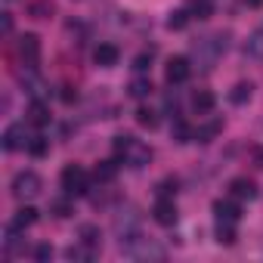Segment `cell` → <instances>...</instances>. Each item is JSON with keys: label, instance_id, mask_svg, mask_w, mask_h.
Listing matches in <instances>:
<instances>
[{"label": "cell", "instance_id": "obj_1", "mask_svg": "<svg viewBox=\"0 0 263 263\" xmlns=\"http://www.w3.org/2000/svg\"><path fill=\"white\" fill-rule=\"evenodd\" d=\"M111 146H115L118 158H121L127 167H134V171H140V167H146V164L152 161V149H149L146 143H140L137 137H130V134H118V137L111 140Z\"/></svg>", "mask_w": 263, "mask_h": 263}, {"label": "cell", "instance_id": "obj_2", "mask_svg": "<svg viewBox=\"0 0 263 263\" xmlns=\"http://www.w3.org/2000/svg\"><path fill=\"white\" fill-rule=\"evenodd\" d=\"M121 254L130 257V260H161L164 257V248L155 245L152 238H143L137 232V235H130V238L121 241Z\"/></svg>", "mask_w": 263, "mask_h": 263}, {"label": "cell", "instance_id": "obj_3", "mask_svg": "<svg viewBox=\"0 0 263 263\" xmlns=\"http://www.w3.org/2000/svg\"><path fill=\"white\" fill-rule=\"evenodd\" d=\"M226 47H229V34H208V37H201V41H195V59L204 65V68H214V62L226 53Z\"/></svg>", "mask_w": 263, "mask_h": 263}, {"label": "cell", "instance_id": "obj_4", "mask_svg": "<svg viewBox=\"0 0 263 263\" xmlns=\"http://www.w3.org/2000/svg\"><path fill=\"white\" fill-rule=\"evenodd\" d=\"M59 183H62V192L65 195H87L90 192V174L81 167V164H68V167H62V174H59Z\"/></svg>", "mask_w": 263, "mask_h": 263}, {"label": "cell", "instance_id": "obj_5", "mask_svg": "<svg viewBox=\"0 0 263 263\" xmlns=\"http://www.w3.org/2000/svg\"><path fill=\"white\" fill-rule=\"evenodd\" d=\"M41 189H44V180H41L34 171H19V174L13 177V195H16L19 201L41 195Z\"/></svg>", "mask_w": 263, "mask_h": 263}, {"label": "cell", "instance_id": "obj_6", "mask_svg": "<svg viewBox=\"0 0 263 263\" xmlns=\"http://www.w3.org/2000/svg\"><path fill=\"white\" fill-rule=\"evenodd\" d=\"M16 53H19L25 68H37V62H41V37L37 34H22L19 44H16Z\"/></svg>", "mask_w": 263, "mask_h": 263}, {"label": "cell", "instance_id": "obj_7", "mask_svg": "<svg viewBox=\"0 0 263 263\" xmlns=\"http://www.w3.org/2000/svg\"><path fill=\"white\" fill-rule=\"evenodd\" d=\"M137 226H140V211L134 204H127V211L115 214V232L121 235V241L130 238V235H137Z\"/></svg>", "mask_w": 263, "mask_h": 263}, {"label": "cell", "instance_id": "obj_8", "mask_svg": "<svg viewBox=\"0 0 263 263\" xmlns=\"http://www.w3.org/2000/svg\"><path fill=\"white\" fill-rule=\"evenodd\" d=\"M28 130H25V124H10L7 130H4V149L7 152H19V149H28Z\"/></svg>", "mask_w": 263, "mask_h": 263}, {"label": "cell", "instance_id": "obj_9", "mask_svg": "<svg viewBox=\"0 0 263 263\" xmlns=\"http://www.w3.org/2000/svg\"><path fill=\"white\" fill-rule=\"evenodd\" d=\"M152 217H155L158 226H174V223L180 220V211H177L174 198H158L155 208H152Z\"/></svg>", "mask_w": 263, "mask_h": 263}, {"label": "cell", "instance_id": "obj_10", "mask_svg": "<svg viewBox=\"0 0 263 263\" xmlns=\"http://www.w3.org/2000/svg\"><path fill=\"white\" fill-rule=\"evenodd\" d=\"M22 87H25V93H28L31 99H44V96H50L47 81H44L34 68H25V74H22Z\"/></svg>", "mask_w": 263, "mask_h": 263}, {"label": "cell", "instance_id": "obj_11", "mask_svg": "<svg viewBox=\"0 0 263 263\" xmlns=\"http://www.w3.org/2000/svg\"><path fill=\"white\" fill-rule=\"evenodd\" d=\"M164 74H167V84H183V81H189L192 65H189V59H186V56H174V59L167 62Z\"/></svg>", "mask_w": 263, "mask_h": 263}, {"label": "cell", "instance_id": "obj_12", "mask_svg": "<svg viewBox=\"0 0 263 263\" xmlns=\"http://www.w3.org/2000/svg\"><path fill=\"white\" fill-rule=\"evenodd\" d=\"M214 217H217V223H229V226H235L238 220H241V211H238V204L235 201H223V198H217L214 201Z\"/></svg>", "mask_w": 263, "mask_h": 263}, {"label": "cell", "instance_id": "obj_13", "mask_svg": "<svg viewBox=\"0 0 263 263\" xmlns=\"http://www.w3.org/2000/svg\"><path fill=\"white\" fill-rule=\"evenodd\" d=\"M118 59H121V50H118L115 44H99V47L93 50V62H96L99 68H111V65H118Z\"/></svg>", "mask_w": 263, "mask_h": 263}, {"label": "cell", "instance_id": "obj_14", "mask_svg": "<svg viewBox=\"0 0 263 263\" xmlns=\"http://www.w3.org/2000/svg\"><path fill=\"white\" fill-rule=\"evenodd\" d=\"M229 192H232V198H241V201L248 198V201H251V198H257V183L248 180V177H235V180L229 183Z\"/></svg>", "mask_w": 263, "mask_h": 263}, {"label": "cell", "instance_id": "obj_15", "mask_svg": "<svg viewBox=\"0 0 263 263\" xmlns=\"http://www.w3.org/2000/svg\"><path fill=\"white\" fill-rule=\"evenodd\" d=\"M25 121H28L31 127H47V124H50V108L44 105V99H34V102H31Z\"/></svg>", "mask_w": 263, "mask_h": 263}, {"label": "cell", "instance_id": "obj_16", "mask_svg": "<svg viewBox=\"0 0 263 263\" xmlns=\"http://www.w3.org/2000/svg\"><path fill=\"white\" fill-rule=\"evenodd\" d=\"M214 105H217V96H214L211 90H195V96H192V108H195L198 115H211Z\"/></svg>", "mask_w": 263, "mask_h": 263}, {"label": "cell", "instance_id": "obj_17", "mask_svg": "<svg viewBox=\"0 0 263 263\" xmlns=\"http://www.w3.org/2000/svg\"><path fill=\"white\" fill-rule=\"evenodd\" d=\"M251 96H254V84H251V81H238V84L229 90V102H232V105H245V102H251Z\"/></svg>", "mask_w": 263, "mask_h": 263}, {"label": "cell", "instance_id": "obj_18", "mask_svg": "<svg viewBox=\"0 0 263 263\" xmlns=\"http://www.w3.org/2000/svg\"><path fill=\"white\" fill-rule=\"evenodd\" d=\"M245 56L248 59H263V28L251 31V37L245 41Z\"/></svg>", "mask_w": 263, "mask_h": 263}, {"label": "cell", "instance_id": "obj_19", "mask_svg": "<svg viewBox=\"0 0 263 263\" xmlns=\"http://www.w3.org/2000/svg\"><path fill=\"white\" fill-rule=\"evenodd\" d=\"M220 130H223V121H220V118H211L208 124H201V127L195 130V140H198V143H211Z\"/></svg>", "mask_w": 263, "mask_h": 263}, {"label": "cell", "instance_id": "obj_20", "mask_svg": "<svg viewBox=\"0 0 263 263\" xmlns=\"http://www.w3.org/2000/svg\"><path fill=\"white\" fill-rule=\"evenodd\" d=\"M118 167H121V161H99L96 171H93L96 183H111V180L118 177Z\"/></svg>", "mask_w": 263, "mask_h": 263}, {"label": "cell", "instance_id": "obj_21", "mask_svg": "<svg viewBox=\"0 0 263 263\" xmlns=\"http://www.w3.org/2000/svg\"><path fill=\"white\" fill-rule=\"evenodd\" d=\"M171 137L177 140V143H192L195 140V130L183 121V118H174V127H171Z\"/></svg>", "mask_w": 263, "mask_h": 263}, {"label": "cell", "instance_id": "obj_22", "mask_svg": "<svg viewBox=\"0 0 263 263\" xmlns=\"http://www.w3.org/2000/svg\"><path fill=\"white\" fill-rule=\"evenodd\" d=\"M13 223H16L19 229H28V226L37 223V211H34L31 204H22V208L16 211V217H13Z\"/></svg>", "mask_w": 263, "mask_h": 263}, {"label": "cell", "instance_id": "obj_23", "mask_svg": "<svg viewBox=\"0 0 263 263\" xmlns=\"http://www.w3.org/2000/svg\"><path fill=\"white\" fill-rule=\"evenodd\" d=\"M65 257H68V260H78V263H81V260H93V257H96V248L87 245V241H81V245H71V248L65 251Z\"/></svg>", "mask_w": 263, "mask_h": 263}, {"label": "cell", "instance_id": "obj_24", "mask_svg": "<svg viewBox=\"0 0 263 263\" xmlns=\"http://www.w3.org/2000/svg\"><path fill=\"white\" fill-rule=\"evenodd\" d=\"M71 195H62V198H53L50 201V214L53 217H59V220H65V217H71L74 214V208H71V201H68Z\"/></svg>", "mask_w": 263, "mask_h": 263}, {"label": "cell", "instance_id": "obj_25", "mask_svg": "<svg viewBox=\"0 0 263 263\" xmlns=\"http://www.w3.org/2000/svg\"><path fill=\"white\" fill-rule=\"evenodd\" d=\"M127 90H130V96H134V99H146L155 87H152V81H149V78H134Z\"/></svg>", "mask_w": 263, "mask_h": 263}, {"label": "cell", "instance_id": "obj_26", "mask_svg": "<svg viewBox=\"0 0 263 263\" xmlns=\"http://www.w3.org/2000/svg\"><path fill=\"white\" fill-rule=\"evenodd\" d=\"M137 124L140 127H146V130H155L158 124H161V118H158V111H152V108H137Z\"/></svg>", "mask_w": 263, "mask_h": 263}, {"label": "cell", "instance_id": "obj_27", "mask_svg": "<svg viewBox=\"0 0 263 263\" xmlns=\"http://www.w3.org/2000/svg\"><path fill=\"white\" fill-rule=\"evenodd\" d=\"M189 16H195V19H211V16H214V4H211V0H192V4H189Z\"/></svg>", "mask_w": 263, "mask_h": 263}, {"label": "cell", "instance_id": "obj_28", "mask_svg": "<svg viewBox=\"0 0 263 263\" xmlns=\"http://www.w3.org/2000/svg\"><path fill=\"white\" fill-rule=\"evenodd\" d=\"M47 152H50V140H47V137H41V134H37V137H31V140H28V155L44 158Z\"/></svg>", "mask_w": 263, "mask_h": 263}, {"label": "cell", "instance_id": "obj_29", "mask_svg": "<svg viewBox=\"0 0 263 263\" xmlns=\"http://www.w3.org/2000/svg\"><path fill=\"white\" fill-rule=\"evenodd\" d=\"M78 235H81V241H87V245H93V248H99V226H93V223H84L81 229H78Z\"/></svg>", "mask_w": 263, "mask_h": 263}, {"label": "cell", "instance_id": "obj_30", "mask_svg": "<svg viewBox=\"0 0 263 263\" xmlns=\"http://www.w3.org/2000/svg\"><path fill=\"white\" fill-rule=\"evenodd\" d=\"M53 4H50V0H34V4L28 7V13L34 16V19H47V16H53Z\"/></svg>", "mask_w": 263, "mask_h": 263}, {"label": "cell", "instance_id": "obj_31", "mask_svg": "<svg viewBox=\"0 0 263 263\" xmlns=\"http://www.w3.org/2000/svg\"><path fill=\"white\" fill-rule=\"evenodd\" d=\"M186 22H189V10H177V13L167 16V28H171V31H183Z\"/></svg>", "mask_w": 263, "mask_h": 263}, {"label": "cell", "instance_id": "obj_32", "mask_svg": "<svg viewBox=\"0 0 263 263\" xmlns=\"http://www.w3.org/2000/svg\"><path fill=\"white\" fill-rule=\"evenodd\" d=\"M217 241H220V245H235V226L220 223V226H217Z\"/></svg>", "mask_w": 263, "mask_h": 263}, {"label": "cell", "instance_id": "obj_33", "mask_svg": "<svg viewBox=\"0 0 263 263\" xmlns=\"http://www.w3.org/2000/svg\"><path fill=\"white\" fill-rule=\"evenodd\" d=\"M174 195H177V180H171V177L161 180L158 183V198H174Z\"/></svg>", "mask_w": 263, "mask_h": 263}, {"label": "cell", "instance_id": "obj_34", "mask_svg": "<svg viewBox=\"0 0 263 263\" xmlns=\"http://www.w3.org/2000/svg\"><path fill=\"white\" fill-rule=\"evenodd\" d=\"M134 68H137L140 74H143V71H149V68H152V50H149V53H140V56L134 59Z\"/></svg>", "mask_w": 263, "mask_h": 263}, {"label": "cell", "instance_id": "obj_35", "mask_svg": "<svg viewBox=\"0 0 263 263\" xmlns=\"http://www.w3.org/2000/svg\"><path fill=\"white\" fill-rule=\"evenodd\" d=\"M164 108L174 111V118L180 115V99H177V93H167V96H164Z\"/></svg>", "mask_w": 263, "mask_h": 263}, {"label": "cell", "instance_id": "obj_36", "mask_svg": "<svg viewBox=\"0 0 263 263\" xmlns=\"http://www.w3.org/2000/svg\"><path fill=\"white\" fill-rule=\"evenodd\" d=\"M50 257H53V248H50V245H37V248H34V260L44 263V260H50Z\"/></svg>", "mask_w": 263, "mask_h": 263}, {"label": "cell", "instance_id": "obj_37", "mask_svg": "<svg viewBox=\"0 0 263 263\" xmlns=\"http://www.w3.org/2000/svg\"><path fill=\"white\" fill-rule=\"evenodd\" d=\"M0 31H4V34L13 31V16H10V13H4V19H0Z\"/></svg>", "mask_w": 263, "mask_h": 263}, {"label": "cell", "instance_id": "obj_38", "mask_svg": "<svg viewBox=\"0 0 263 263\" xmlns=\"http://www.w3.org/2000/svg\"><path fill=\"white\" fill-rule=\"evenodd\" d=\"M62 99H65V102H74L78 93H71V87H62Z\"/></svg>", "mask_w": 263, "mask_h": 263}, {"label": "cell", "instance_id": "obj_39", "mask_svg": "<svg viewBox=\"0 0 263 263\" xmlns=\"http://www.w3.org/2000/svg\"><path fill=\"white\" fill-rule=\"evenodd\" d=\"M245 4H248L251 10H260V7H263V0H245Z\"/></svg>", "mask_w": 263, "mask_h": 263}]
</instances>
